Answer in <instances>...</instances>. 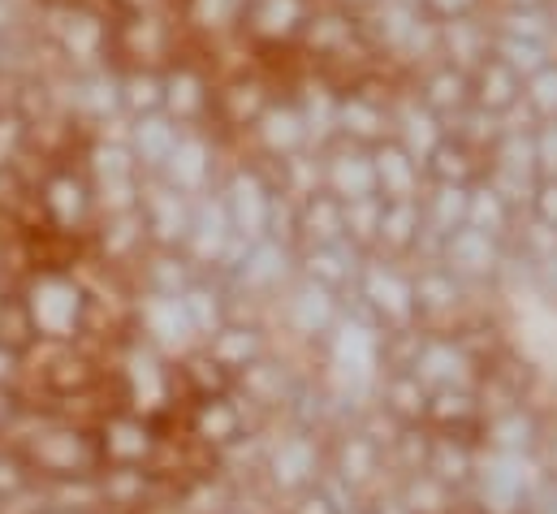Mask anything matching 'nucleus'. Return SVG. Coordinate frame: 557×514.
Here are the masks:
<instances>
[{"label":"nucleus","instance_id":"nucleus-1","mask_svg":"<svg viewBox=\"0 0 557 514\" xmlns=\"http://www.w3.org/2000/svg\"><path fill=\"white\" fill-rule=\"evenodd\" d=\"M22 298H26V311L39 338H57V342L83 338L87 316H91V294L74 268H35L22 281Z\"/></svg>","mask_w":557,"mask_h":514},{"label":"nucleus","instance_id":"nucleus-2","mask_svg":"<svg viewBox=\"0 0 557 514\" xmlns=\"http://www.w3.org/2000/svg\"><path fill=\"white\" fill-rule=\"evenodd\" d=\"M324 432L315 428H298L289 419H273L269 424V445H264V467H260V480L277 493V498H294L302 489H311L324 467H329V450L320 441Z\"/></svg>","mask_w":557,"mask_h":514},{"label":"nucleus","instance_id":"nucleus-3","mask_svg":"<svg viewBox=\"0 0 557 514\" xmlns=\"http://www.w3.org/2000/svg\"><path fill=\"white\" fill-rule=\"evenodd\" d=\"M221 199L230 208V221L243 238H264L273 230V212H277V186H273V173H269V160L251 156V151H238L221 178Z\"/></svg>","mask_w":557,"mask_h":514},{"label":"nucleus","instance_id":"nucleus-4","mask_svg":"<svg viewBox=\"0 0 557 514\" xmlns=\"http://www.w3.org/2000/svg\"><path fill=\"white\" fill-rule=\"evenodd\" d=\"M342 307H346V294L329 290V285H315L307 277H294L269 307V325L273 333H289L294 342L302 346H315L333 333V325L342 320Z\"/></svg>","mask_w":557,"mask_h":514},{"label":"nucleus","instance_id":"nucleus-5","mask_svg":"<svg viewBox=\"0 0 557 514\" xmlns=\"http://www.w3.org/2000/svg\"><path fill=\"white\" fill-rule=\"evenodd\" d=\"M35 195H39V208H44V221L65 230V234H78V238H91V225H96V186H91V173L78 160H52L39 182H35Z\"/></svg>","mask_w":557,"mask_h":514},{"label":"nucleus","instance_id":"nucleus-6","mask_svg":"<svg viewBox=\"0 0 557 514\" xmlns=\"http://www.w3.org/2000/svg\"><path fill=\"white\" fill-rule=\"evenodd\" d=\"M234 156H238V147H230L216 130L186 126L182 138H177V147H173V156H169V164L160 169V178L199 199V195L221 186V178H225Z\"/></svg>","mask_w":557,"mask_h":514},{"label":"nucleus","instance_id":"nucleus-7","mask_svg":"<svg viewBox=\"0 0 557 514\" xmlns=\"http://www.w3.org/2000/svg\"><path fill=\"white\" fill-rule=\"evenodd\" d=\"M350 294H355L359 303H368L372 316H376L385 329H403V325H416L419 320L416 272H407L403 259L368 252L363 268H359V281H355Z\"/></svg>","mask_w":557,"mask_h":514},{"label":"nucleus","instance_id":"nucleus-8","mask_svg":"<svg viewBox=\"0 0 557 514\" xmlns=\"http://www.w3.org/2000/svg\"><path fill=\"white\" fill-rule=\"evenodd\" d=\"M135 338H143L147 346H156L169 359H182L195 346H203L186 316L182 294H151V290H139V298H135Z\"/></svg>","mask_w":557,"mask_h":514},{"label":"nucleus","instance_id":"nucleus-9","mask_svg":"<svg viewBox=\"0 0 557 514\" xmlns=\"http://www.w3.org/2000/svg\"><path fill=\"white\" fill-rule=\"evenodd\" d=\"M269 424V415H260L238 389L230 393H212V397H195L190 411H186V428L190 437H199L203 445H212L216 454L230 450L234 441H243L251 428Z\"/></svg>","mask_w":557,"mask_h":514},{"label":"nucleus","instance_id":"nucleus-10","mask_svg":"<svg viewBox=\"0 0 557 514\" xmlns=\"http://www.w3.org/2000/svg\"><path fill=\"white\" fill-rule=\"evenodd\" d=\"M212 105H216V74L199 57V39H195V48L164 70V113L177 118L182 126H208Z\"/></svg>","mask_w":557,"mask_h":514},{"label":"nucleus","instance_id":"nucleus-11","mask_svg":"<svg viewBox=\"0 0 557 514\" xmlns=\"http://www.w3.org/2000/svg\"><path fill=\"white\" fill-rule=\"evenodd\" d=\"M139 208L143 221H147V234H151V247H177V252L186 247V234H190V221H195V195L177 191L160 173H147Z\"/></svg>","mask_w":557,"mask_h":514},{"label":"nucleus","instance_id":"nucleus-12","mask_svg":"<svg viewBox=\"0 0 557 514\" xmlns=\"http://www.w3.org/2000/svg\"><path fill=\"white\" fill-rule=\"evenodd\" d=\"M96 441H100L104 467H151V458L160 450L156 424L147 415H139V411H131V406L104 415L96 424Z\"/></svg>","mask_w":557,"mask_h":514},{"label":"nucleus","instance_id":"nucleus-13","mask_svg":"<svg viewBox=\"0 0 557 514\" xmlns=\"http://www.w3.org/2000/svg\"><path fill=\"white\" fill-rule=\"evenodd\" d=\"M87 247H91V256L104 259L109 268H122V272H131V277H135V268L143 264V256L151 252V234H147L143 208L96 217Z\"/></svg>","mask_w":557,"mask_h":514},{"label":"nucleus","instance_id":"nucleus-14","mask_svg":"<svg viewBox=\"0 0 557 514\" xmlns=\"http://www.w3.org/2000/svg\"><path fill=\"white\" fill-rule=\"evenodd\" d=\"M302 147H311V138H307L302 113H298V105H294L289 91L277 96V100L264 109V118L247 130V138H243V151H251V156H260V160H281V156H294V151H302Z\"/></svg>","mask_w":557,"mask_h":514},{"label":"nucleus","instance_id":"nucleus-15","mask_svg":"<svg viewBox=\"0 0 557 514\" xmlns=\"http://www.w3.org/2000/svg\"><path fill=\"white\" fill-rule=\"evenodd\" d=\"M441 259H445L467 285H480V281H488V277H497V272L506 268L510 247H506V238H497V234H488V230L462 225V230H454V234L445 238V256Z\"/></svg>","mask_w":557,"mask_h":514},{"label":"nucleus","instance_id":"nucleus-16","mask_svg":"<svg viewBox=\"0 0 557 514\" xmlns=\"http://www.w3.org/2000/svg\"><path fill=\"white\" fill-rule=\"evenodd\" d=\"M182 303H186V316H190L199 342H208L212 333H221L234 316H247V307H243V298L234 294V285H230L225 277H216V272H199V277L186 285Z\"/></svg>","mask_w":557,"mask_h":514},{"label":"nucleus","instance_id":"nucleus-17","mask_svg":"<svg viewBox=\"0 0 557 514\" xmlns=\"http://www.w3.org/2000/svg\"><path fill=\"white\" fill-rule=\"evenodd\" d=\"M324 186H329L342 204L381 195V191H376V169H372V147L350 143V138H333V143L324 147Z\"/></svg>","mask_w":557,"mask_h":514},{"label":"nucleus","instance_id":"nucleus-18","mask_svg":"<svg viewBox=\"0 0 557 514\" xmlns=\"http://www.w3.org/2000/svg\"><path fill=\"white\" fill-rule=\"evenodd\" d=\"M208 355L212 359H221L234 377L238 372H247L251 364H260L269 351H273V325L264 320V316H234L221 333H212L208 342Z\"/></svg>","mask_w":557,"mask_h":514},{"label":"nucleus","instance_id":"nucleus-19","mask_svg":"<svg viewBox=\"0 0 557 514\" xmlns=\"http://www.w3.org/2000/svg\"><path fill=\"white\" fill-rule=\"evenodd\" d=\"M368 252L355 247L350 238H337V243H311V247H298V277L315 281V285H329L337 294H350L355 281H359V268H363Z\"/></svg>","mask_w":557,"mask_h":514},{"label":"nucleus","instance_id":"nucleus-20","mask_svg":"<svg viewBox=\"0 0 557 514\" xmlns=\"http://www.w3.org/2000/svg\"><path fill=\"white\" fill-rule=\"evenodd\" d=\"M436 26H441V57L454 61L458 70L475 74V70L493 57V35H497L493 9L467 13V17H445V22H436Z\"/></svg>","mask_w":557,"mask_h":514},{"label":"nucleus","instance_id":"nucleus-21","mask_svg":"<svg viewBox=\"0 0 557 514\" xmlns=\"http://www.w3.org/2000/svg\"><path fill=\"white\" fill-rule=\"evenodd\" d=\"M411 372H416L428 389H471L475 386V359L467 355L462 342H449V338H423Z\"/></svg>","mask_w":557,"mask_h":514},{"label":"nucleus","instance_id":"nucleus-22","mask_svg":"<svg viewBox=\"0 0 557 514\" xmlns=\"http://www.w3.org/2000/svg\"><path fill=\"white\" fill-rule=\"evenodd\" d=\"M372 169H376V191L385 199H419L428 186L423 160H416L398 138H381L372 147Z\"/></svg>","mask_w":557,"mask_h":514},{"label":"nucleus","instance_id":"nucleus-23","mask_svg":"<svg viewBox=\"0 0 557 514\" xmlns=\"http://www.w3.org/2000/svg\"><path fill=\"white\" fill-rule=\"evenodd\" d=\"M416 91L428 109H436V113L445 118V126H449V122H454V118L475 100V91H471V74H467V70H458L454 61H445V57L419 70Z\"/></svg>","mask_w":557,"mask_h":514},{"label":"nucleus","instance_id":"nucleus-24","mask_svg":"<svg viewBox=\"0 0 557 514\" xmlns=\"http://www.w3.org/2000/svg\"><path fill=\"white\" fill-rule=\"evenodd\" d=\"M315 0H247L243 9V30L260 44H281V39H298L307 17H311Z\"/></svg>","mask_w":557,"mask_h":514},{"label":"nucleus","instance_id":"nucleus-25","mask_svg":"<svg viewBox=\"0 0 557 514\" xmlns=\"http://www.w3.org/2000/svg\"><path fill=\"white\" fill-rule=\"evenodd\" d=\"M346 238V204L333 191H315L311 199L294 204V243L311 247V243H337Z\"/></svg>","mask_w":557,"mask_h":514},{"label":"nucleus","instance_id":"nucleus-26","mask_svg":"<svg viewBox=\"0 0 557 514\" xmlns=\"http://www.w3.org/2000/svg\"><path fill=\"white\" fill-rule=\"evenodd\" d=\"M182 122L169 118V113H147V118H131V130H126V143L135 151L143 173H160L182 138Z\"/></svg>","mask_w":557,"mask_h":514},{"label":"nucleus","instance_id":"nucleus-27","mask_svg":"<svg viewBox=\"0 0 557 514\" xmlns=\"http://www.w3.org/2000/svg\"><path fill=\"white\" fill-rule=\"evenodd\" d=\"M269 173H273L277 195H285L289 204H302V199H311L315 191H329V186H324V147H302V151H294V156L269 160Z\"/></svg>","mask_w":557,"mask_h":514},{"label":"nucleus","instance_id":"nucleus-28","mask_svg":"<svg viewBox=\"0 0 557 514\" xmlns=\"http://www.w3.org/2000/svg\"><path fill=\"white\" fill-rule=\"evenodd\" d=\"M428 402H432V389L419 381L411 368H389L381 372L376 381V406L385 415H394L398 424H419L428 419Z\"/></svg>","mask_w":557,"mask_h":514},{"label":"nucleus","instance_id":"nucleus-29","mask_svg":"<svg viewBox=\"0 0 557 514\" xmlns=\"http://www.w3.org/2000/svg\"><path fill=\"white\" fill-rule=\"evenodd\" d=\"M199 277L195 259L177 247H151L143 264L135 268V285L151 294H186V285Z\"/></svg>","mask_w":557,"mask_h":514},{"label":"nucleus","instance_id":"nucleus-30","mask_svg":"<svg viewBox=\"0 0 557 514\" xmlns=\"http://www.w3.org/2000/svg\"><path fill=\"white\" fill-rule=\"evenodd\" d=\"M419 230H423V204L419 199H385L381 234H376V247L372 252L394 259H411L416 256Z\"/></svg>","mask_w":557,"mask_h":514},{"label":"nucleus","instance_id":"nucleus-31","mask_svg":"<svg viewBox=\"0 0 557 514\" xmlns=\"http://www.w3.org/2000/svg\"><path fill=\"white\" fill-rule=\"evenodd\" d=\"M423 169H428L432 182H462V186H475V182L484 178V169H488V156L475 151L471 143H462L458 134H445V138L436 143V151L428 156Z\"/></svg>","mask_w":557,"mask_h":514},{"label":"nucleus","instance_id":"nucleus-32","mask_svg":"<svg viewBox=\"0 0 557 514\" xmlns=\"http://www.w3.org/2000/svg\"><path fill=\"white\" fill-rule=\"evenodd\" d=\"M419 204H423V221H428L436 234H445V238H449L454 230H462V225H467L471 186H462V182H432V178H428V186H423Z\"/></svg>","mask_w":557,"mask_h":514},{"label":"nucleus","instance_id":"nucleus-33","mask_svg":"<svg viewBox=\"0 0 557 514\" xmlns=\"http://www.w3.org/2000/svg\"><path fill=\"white\" fill-rule=\"evenodd\" d=\"M471 91H475V105H484L488 113H506V109H515L519 100H523V78L506 65V61H497V57H488L475 74H471Z\"/></svg>","mask_w":557,"mask_h":514},{"label":"nucleus","instance_id":"nucleus-34","mask_svg":"<svg viewBox=\"0 0 557 514\" xmlns=\"http://www.w3.org/2000/svg\"><path fill=\"white\" fill-rule=\"evenodd\" d=\"M519 208H510L484 178L471 186V204H467V225H475V230H488V234H497V238H506L510 243V234H515V225H519Z\"/></svg>","mask_w":557,"mask_h":514},{"label":"nucleus","instance_id":"nucleus-35","mask_svg":"<svg viewBox=\"0 0 557 514\" xmlns=\"http://www.w3.org/2000/svg\"><path fill=\"white\" fill-rule=\"evenodd\" d=\"M122 105L126 118H147V113H164V70H122Z\"/></svg>","mask_w":557,"mask_h":514},{"label":"nucleus","instance_id":"nucleus-36","mask_svg":"<svg viewBox=\"0 0 557 514\" xmlns=\"http://www.w3.org/2000/svg\"><path fill=\"white\" fill-rule=\"evenodd\" d=\"M423 472H432L436 480H445L449 489H458V485L475 480V458H471V450H467L462 441H454V437H432V445H428V467H423Z\"/></svg>","mask_w":557,"mask_h":514},{"label":"nucleus","instance_id":"nucleus-37","mask_svg":"<svg viewBox=\"0 0 557 514\" xmlns=\"http://www.w3.org/2000/svg\"><path fill=\"white\" fill-rule=\"evenodd\" d=\"M493 57L497 61H506L519 78H532L541 65H549V61H557L554 48H545V44H536V39H519V35H493Z\"/></svg>","mask_w":557,"mask_h":514},{"label":"nucleus","instance_id":"nucleus-38","mask_svg":"<svg viewBox=\"0 0 557 514\" xmlns=\"http://www.w3.org/2000/svg\"><path fill=\"white\" fill-rule=\"evenodd\" d=\"M381 212H385V195H368V199H350L346 204V238L363 252L376 247L381 234Z\"/></svg>","mask_w":557,"mask_h":514},{"label":"nucleus","instance_id":"nucleus-39","mask_svg":"<svg viewBox=\"0 0 557 514\" xmlns=\"http://www.w3.org/2000/svg\"><path fill=\"white\" fill-rule=\"evenodd\" d=\"M35 338H39V329H35V320L26 311V298H22V290H13L0 303V342L13 346V351H26Z\"/></svg>","mask_w":557,"mask_h":514},{"label":"nucleus","instance_id":"nucleus-40","mask_svg":"<svg viewBox=\"0 0 557 514\" xmlns=\"http://www.w3.org/2000/svg\"><path fill=\"white\" fill-rule=\"evenodd\" d=\"M532 419L523 415V411H506L502 419H493V428H488V441H493V450H510V454H528L532 450Z\"/></svg>","mask_w":557,"mask_h":514},{"label":"nucleus","instance_id":"nucleus-41","mask_svg":"<svg viewBox=\"0 0 557 514\" xmlns=\"http://www.w3.org/2000/svg\"><path fill=\"white\" fill-rule=\"evenodd\" d=\"M523 100L532 105V113L545 122V118H557V61L541 65L532 78H523Z\"/></svg>","mask_w":557,"mask_h":514},{"label":"nucleus","instance_id":"nucleus-42","mask_svg":"<svg viewBox=\"0 0 557 514\" xmlns=\"http://www.w3.org/2000/svg\"><path fill=\"white\" fill-rule=\"evenodd\" d=\"M35 480H39V476H35V467L26 463V454L0 441V502L13 498V493H22V489L35 485Z\"/></svg>","mask_w":557,"mask_h":514},{"label":"nucleus","instance_id":"nucleus-43","mask_svg":"<svg viewBox=\"0 0 557 514\" xmlns=\"http://www.w3.org/2000/svg\"><path fill=\"white\" fill-rule=\"evenodd\" d=\"M532 138H536V173L541 178H557V118L536 122Z\"/></svg>","mask_w":557,"mask_h":514},{"label":"nucleus","instance_id":"nucleus-44","mask_svg":"<svg viewBox=\"0 0 557 514\" xmlns=\"http://www.w3.org/2000/svg\"><path fill=\"white\" fill-rule=\"evenodd\" d=\"M285 514H342V511H337V502L324 493V485L315 480L311 489H302V493H294V498H289Z\"/></svg>","mask_w":557,"mask_h":514},{"label":"nucleus","instance_id":"nucleus-45","mask_svg":"<svg viewBox=\"0 0 557 514\" xmlns=\"http://www.w3.org/2000/svg\"><path fill=\"white\" fill-rule=\"evenodd\" d=\"M528 212H532V217H541L545 225H557V178H541V182H536Z\"/></svg>","mask_w":557,"mask_h":514},{"label":"nucleus","instance_id":"nucleus-46","mask_svg":"<svg viewBox=\"0 0 557 514\" xmlns=\"http://www.w3.org/2000/svg\"><path fill=\"white\" fill-rule=\"evenodd\" d=\"M423 9H428V17L445 22V17H467V13H484V9H493V0H423Z\"/></svg>","mask_w":557,"mask_h":514},{"label":"nucleus","instance_id":"nucleus-47","mask_svg":"<svg viewBox=\"0 0 557 514\" xmlns=\"http://www.w3.org/2000/svg\"><path fill=\"white\" fill-rule=\"evenodd\" d=\"M26 411V397L17 386H0V441L9 437V428L17 424V415Z\"/></svg>","mask_w":557,"mask_h":514},{"label":"nucleus","instance_id":"nucleus-48","mask_svg":"<svg viewBox=\"0 0 557 514\" xmlns=\"http://www.w3.org/2000/svg\"><path fill=\"white\" fill-rule=\"evenodd\" d=\"M17 377H22V351L0 342V386H17Z\"/></svg>","mask_w":557,"mask_h":514},{"label":"nucleus","instance_id":"nucleus-49","mask_svg":"<svg viewBox=\"0 0 557 514\" xmlns=\"http://www.w3.org/2000/svg\"><path fill=\"white\" fill-rule=\"evenodd\" d=\"M30 17V9H26V0H0V30H9V26H17V22H26Z\"/></svg>","mask_w":557,"mask_h":514},{"label":"nucleus","instance_id":"nucleus-50","mask_svg":"<svg viewBox=\"0 0 557 514\" xmlns=\"http://www.w3.org/2000/svg\"><path fill=\"white\" fill-rule=\"evenodd\" d=\"M13 290H22V281L9 272V264H4V252H0V303H4Z\"/></svg>","mask_w":557,"mask_h":514},{"label":"nucleus","instance_id":"nucleus-51","mask_svg":"<svg viewBox=\"0 0 557 514\" xmlns=\"http://www.w3.org/2000/svg\"><path fill=\"white\" fill-rule=\"evenodd\" d=\"M493 4H549V0H493Z\"/></svg>","mask_w":557,"mask_h":514},{"label":"nucleus","instance_id":"nucleus-52","mask_svg":"<svg viewBox=\"0 0 557 514\" xmlns=\"http://www.w3.org/2000/svg\"><path fill=\"white\" fill-rule=\"evenodd\" d=\"M44 514H83V511H61V506H48Z\"/></svg>","mask_w":557,"mask_h":514},{"label":"nucleus","instance_id":"nucleus-53","mask_svg":"<svg viewBox=\"0 0 557 514\" xmlns=\"http://www.w3.org/2000/svg\"><path fill=\"white\" fill-rule=\"evenodd\" d=\"M554 17H557V0H554Z\"/></svg>","mask_w":557,"mask_h":514},{"label":"nucleus","instance_id":"nucleus-54","mask_svg":"<svg viewBox=\"0 0 557 514\" xmlns=\"http://www.w3.org/2000/svg\"><path fill=\"white\" fill-rule=\"evenodd\" d=\"M104 514H109V511H104Z\"/></svg>","mask_w":557,"mask_h":514}]
</instances>
